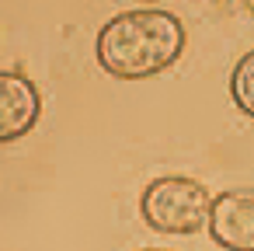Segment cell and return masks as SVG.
I'll return each mask as SVG.
<instances>
[{"label": "cell", "instance_id": "obj_1", "mask_svg": "<svg viewBox=\"0 0 254 251\" xmlns=\"http://www.w3.org/2000/svg\"><path fill=\"white\" fill-rule=\"evenodd\" d=\"M185 42V25L171 11H126L98 32V63L119 81H143L174 67Z\"/></svg>", "mask_w": 254, "mask_h": 251}, {"label": "cell", "instance_id": "obj_2", "mask_svg": "<svg viewBox=\"0 0 254 251\" xmlns=\"http://www.w3.org/2000/svg\"><path fill=\"white\" fill-rule=\"evenodd\" d=\"M139 213H143L146 227H153L157 234L191 237L202 227H209L212 195L202 181H195L188 174H164L143 188Z\"/></svg>", "mask_w": 254, "mask_h": 251}, {"label": "cell", "instance_id": "obj_3", "mask_svg": "<svg viewBox=\"0 0 254 251\" xmlns=\"http://www.w3.org/2000/svg\"><path fill=\"white\" fill-rule=\"evenodd\" d=\"M209 237L226 251H254V188H230L212 199Z\"/></svg>", "mask_w": 254, "mask_h": 251}, {"label": "cell", "instance_id": "obj_4", "mask_svg": "<svg viewBox=\"0 0 254 251\" xmlns=\"http://www.w3.org/2000/svg\"><path fill=\"white\" fill-rule=\"evenodd\" d=\"M42 115V94L39 87L18 74V70H0V140L11 143L21 140Z\"/></svg>", "mask_w": 254, "mask_h": 251}, {"label": "cell", "instance_id": "obj_5", "mask_svg": "<svg viewBox=\"0 0 254 251\" xmlns=\"http://www.w3.org/2000/svg\"><path fill=\"white\" fill-rule=\"evenodd\" d=\"M230 98L244 115L254 119V49L237 60V67L230 74Z\"/></svg>", "mask_w": 254, "mask_h": 251}, {"label": "cell", "instance_id": "obj_6", "mask_svg": "<svg viewBox=\"0 0 254 251\" xmlns=\"http://www.w3.org/2000/svg\"><path fill=\"white\" fill-rule=\"evenodd\" d=\"M244 7H247V11H251V14H254V0H244Z\"/></svg>", "mask_w": 254, "mask_h": 251}, {"label": "cell", "instance_id": "obj_7", "mask_svg": "<svg viewBox=\"0 0 254 251\" xmlns=\"http://www.w3.org/2000/svg\"><path fill=\"white\" fill-rule=\"evenodd\" d=\"M143 251H167V248H143Z\"/></svg>", "mask_w": 254, "mask_h": 251}]
</instances>
